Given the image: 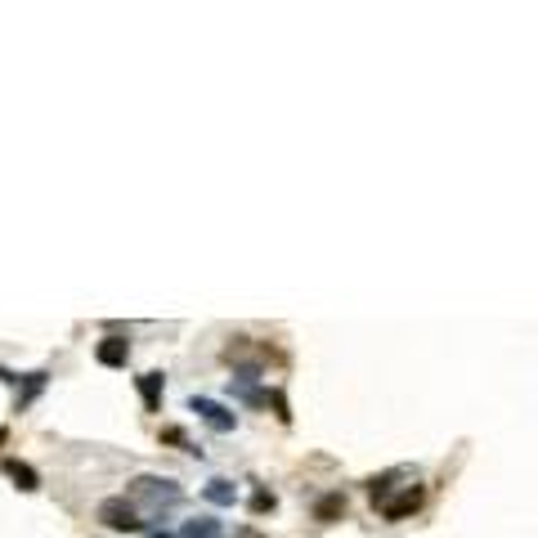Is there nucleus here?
<instances>
[{
    "label": "nucleus",
    "instance_id": "1",
    "mask_svg": "<svg viewBox=\"0 0 538 538\" xmlns=\"http://www.w3.org/2000/svg\"><path fill=\"white\" fill-rule=\"evenodd\" d=\"M99 520H104L108 529H144L140 511H134L126 498H104V503H99Z\"/></svg>",
    "mask_w": 538,
    "mask_h": 538
},
{
    "label": "nucleus",
    "instance_id": "2",
    "mask_svg": "<svg viewBox=\"0 0 538 538\" xmlns=\"http://www.w3.org/2000/svg\"><path fill=\"white\" fill-rule=\"evenodd\" d=\"M422 498H427V489H422V485H409L404 494H395V498L381 507V516H386V520H409V516L422 507Z\"/></svg>",
    "mask_w": 538,
    "mask_h": 538
},
{
    "label": "nucleus",
    "instance_id": "3",
    "mask_svg": "<svg viewBox=\"0 0 538 538\" xmlns=\"http://www.w3.org/2000/svg\"><path fill=\"white\" fill-rule=\"evenodd\" d=\"M95 359H99L104 368H126L130 346L121 342V336H104V342H99V350H95Z\"/></svg>",
    "mask_w": 538,
    "mask_h": 538
},
{
    "label": "nucleus",
    "instance_id": "4",
    "mask_svg": "<svg viewBox=\"0 0 538 538\" xmlns=\"http://www.w3.org/2000/svg\"><path fill=\"white\" fill-rule=\"evenodd\" d=\"M193 413H202V418H207L216 431H234V418L220 409V404L216 399H193Z\"/></svg>",
    "mask_w": 538,
    "mask_h": 538
},
{
    "label": "nucleus",
    "instance_id": "5",
    "mask_svg": "<svg viewBox=\"0 0 538 538\" xmlns=\"http://www.w3.org/2000/svg\"><path fill=\"white\" fill-rule=\"evenodd\" d=\"M342 516H346V498H342V494H323V498L314 503V520H323V525H327V520H342Z\"/></svg>",
    "mask_w": 538,
    "mask_h": 538
},
{
    "label": "nucleus",
    "instance_id": "6",
    "mask_svg": "<svg viewBox=\"0 0 538 538\" xmlns=\"http://www.w3.org/2000/svg\"><path fill=\"white\" fill-rule=\"evenodd\" d=\"M5 471L19 480V489H36V485H41V480H36V471H32L27 462H14V457H10V462H5Z\"/></svg>",
    "mask_w": 538,
    "mask_h": 538
},
{
    "label": "nucleus",
    "instance_id": "7",
    "mask_svg": "<svg viewBox=\"0 0 538 538\" xmlns=\"http://www.w3.org/2000/svg\"><path fill=\"white\" fill-rule=\"evenodd\" d=\"M140 390H144V404H149V413L158 409V395H162V373H144L140 377Z\"/></svg>",
    "mask_w": 538,
    "mask_h": 538
},
{
    "label": "nucleus",
    "instance_id": "8",
    "mask_svg": "<svg viewBox=\"0 0 538 538\" xmlns=\"http://www.w3.org/2000/svg\"><path fill=\"white\" fill-rule=\"evenodd\" d=\"M184 538H220V525L216 520H188L184 525Z\"/></svg>",
    "mask_w": 538,
    "mask_h": 538
},
{
    "label": "nucleus",
    "instance_id": "9",
    "mask_svg": "<svg viewBox=\"0 0 538 538\" xmlns=\"http://www.w3.org/2000/svg\"><path fill=\"white\" fill-rule=\"evenodd\" d=\"M207 498L220 503V507H229V503H234V485H229V480H211V485H207Z\"/></svg>",
    "mask_w": 538,
    "mask_h": 538
},
{
    "label": "nucleus",
    "instance_id": "10",
    "mask_svg": "<svg viewBox=\"0 0 538 538\" xmlns=\"http://www.w3.org/2000/svg\"><path fill=\"white\" fill-rule=\"evenodd\" d=\"M251 511H256V516H260V511H274V494H265V489H260V494L251 498Z\"/></svg>",
    "mask_w": 538,
    "mask_h": 538
},
{
    "label": "nucleus",
    "instance_id": "11",
    "mask_svg": "<svg viewBox=\"0 0 538 538\" xmlns=\"http://www.w3.org/2000/svg\"><path fill=\"white\" fill-rule=\"evenodd\" d=\"M5 440H10V431H5V427H0V444H5Z\"/></svg>",
    "mask_w": 538,
    "mask_h": 538
}]
</instances>
